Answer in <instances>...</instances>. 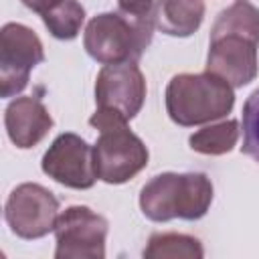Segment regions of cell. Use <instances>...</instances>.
Wrapping results in <instances>:
<instances>
[{"label": "cell", "mask_w": 259, "mask_h": 259, "mask_svg": "<svg viewBox=\"0 0 259 259\" xmlns=\"http://www.w3.org/2000/svg\"><path fill=\"white\" fill-rule=\"evenodd\" d=\"M4 125L10 142L20 150H28L51 132L53 117L38 97H16L4 111Z\"/></svg>", "instance_id": "11"}, {"label": "cell", "mask_w": 259, "mask_h": 259, "mask_svg": "<svg viewBox=\"0 0 259 259\" xmlns=\"http://www.w3.org/2000/svg\"><path fill=\"white\" fill-rule=\"evenodd\" d=\"M119 10L127 14H152L156 0H117Z\"/></svg>", "instance_id": "17"}, {"label": "cell", "mask_w": 259, "mask_h": 259, "mask_svg": "<svg viewBox=\"0 0 259 259\" xmlns=\"http://www.w3.org/2000/svg\"><path fill=\"white\" fill-rule=\"evenodd\" d=\"M146 259H202L204 249L196 237L184 233H154L144 249Z\"/></svg>", "instance_id": "13"}, {"label": "cell", "mask_w": 259, "mask_h": 259, "mask_svg": "<svg viewBox=\"0 0 259 259\" xmlns=\"http://www.w3.org/2000/svg\"><path fill=\"white\" fill-rule=\"evenodd\" d=\"M154 26L168 36H190L204 20L202 0H156Z\"/></svg>", "instance_id": "12"}, {"label": "cell", "mask_w": 259, "mask_h": 259, "mask_svg": "<svg viewBox=\"0 0 259 259\" xmlns=\"http://www.w3.org/2000/svg\"><path fill=\"white\" fill-rule=\"evenodd\" d=\"M239 121L237 119H223L219 123H210L188 138V144L194 152L204 156H223L229 154L239 140Z\"/></svg>", "instance_id": "14"}, {"label": "cell", "mask_w": 259, "mask_h": 259, "mask_svg": "<svg viewBox=\"0 0 259 259\" xmlns=\"http://www.w3.org/2000/svg\"><path fill=\"white\" fill-rule=\"evenodd\" d=\"M45 61L36 32L24 24L8 22L0 30V95L12 97L26 89L30 71Z\"/></svg>", "instance_id": "7"}, {"label": "cell", "mask_w": 259, "mask_h": 259, "mask_svg": "<svg viewBox=\"0 0 259 259\" xmlns=\"http://www.w3.org/2000/svg\"><path fill=\"white\" fill-rule=\"evenodd\" d=\"M154 28V14L101 12L87 22L83 47L87 55L101 65L138 63L152 42Z\"/></svg>", "instance_id": "3"}, {"label": "cell", "mask_w": 259, "mask_h": 259, "mask_svg": "<svg viewBox=\"0 0 259 259\" xmlns=\"http://www.w3.org/2000/svg\"><path fill=\"white\" fill-rule=\"evenodd\" d=\"M61 0H22V4L26 6V8H30L32 12H36V14H45V12H49L53 6H57Z\"/></svg>", "instance_id": "18"}, {"label": "cell", "mask_w": 259, "mask_h": 259, "mask_svg": "<svg viewBox=\"0 0 259 259\" xmlns=\"http://www.w3.org/2000/svg\"><path fill=\"white\" fill-rule=\"evenodd\" d=\"M89 125L99 130L93 146V164L99 180L107 184H123L148 166L146 144L127 127V121L117 113L95 109Z\"/></svg>", "instance_id": "5"}, {"label": "cell", "mask_w": 259, "mask_h": 259, "mask_svg": "<svg viewBox=\"0 0 259 259\" xmlns=\"http://www.w3.org/2000/svg\"><path fill=\"white\" fill-rule=\"evenodd\" d=\"M4 219L16 237L26 241L40 239L57 227L59 200L36 182L18 184L4 204Z\"/></svg>", "instance_id": "8"}, {"label": "cell", "mask_w": 259, "mask_h": 259, "mask_svg": "<svg viewBox=\"0 0 259 259\" xmlns=\"http://www.w3.org/2000/svg\"><path fill=\"white\" fill-rule=\"evenodd\" d=\"M107 219L89 206L65 208L55 227L57 259H103L107 239Z\"/></svg>", "instance_id": "6"}, {"label": "cell", "mask_w": 259, "mask_h": 259, "mask_svg": "<svg viewBox=\"0 0 259 259\" xmlns=\"http://www.w3.org/2000/svg\"><path fill=\"white\" fill-rule=\"evenodd\" d=\"M168 117L184 127L223 119L235 105L233 87L221 77L204 73L174 75L166 87Z\"/></svg>", "instance_id": "4"}, {"label": "cell", "mask_w": 259, "mask_h": 259, "mask_svg": "<svg viewBox=\"0 0 259 259\" xmlns=\"http://www.w3.org/2000/svg\"><path fill=\"white\" fill-rule=\"evenodd\" d=\"M241 152L259 164V89L243 105V146Z\"/></svg>", "instance_id": "16"}, {"label": "cell", "mask_w": 259, "mask_h": 259, "mask_svg": "<svg viewBox=\"0 0 259 259\" xmlns=\"http://www.w3.org/2000/svg\"><path fill=\"white\" fill-rule=\"evenodd\" d=\"M40 168L55 182L75 190H87L97 180L93 148L73 132L55 138L42 156Z\"/></svg>", "instance_id": "10"}, {"label": "cell", "mask_w": 259, "mask_h": 259, "mask_svg": "<svg viewBox=\"0 0 259 259\" xmlns=\"http://www.w3.org/2000/svg\"><path fill=\"white\" fill-rule=\"evenodd\" d=\"M42 22L55 38L73 40L85 22V8L77 0H61L42 14Z\"/></svg>", "instance_id": "15"}, {"label": "cell", "mask_w": 259, "mask_h": 259, "mask_svg": "<svg viewBox=\"0 0 259 259\" xmlns=\"http://www.w3.org/2000/svg\"><path fill=\"white\" fill-rule=\"evenodd\" d=\"M146 79L134 61L103 65L95 79L97 109L117 113L125 121L134 119L146 101Z\"/></svg>", "instance_id": "9"}, {"label": "cell", "mask_w": 259, "mask_h": 259, "mask_svg": "<svg viewBox=\"0 0 259 259\" xmlns=\"http://www.w3.org/2000/svg\"><path fill=\"white\" fill-rule=\"evenodd\" d=\"M257 47L259 8L247 0H237L217 16L210 28L206 71L231 87H245L259 71Z\"/></svg>", "instance_id": "1"}, {"label": "cell", "mask_w": 259, "mask_h": 259, "mask_svg": "<svg viewBox=\"0 0 259 259\" xmlns=\"http://www.w3.org/2000/svg\"><path fill=\"white\" fill-rule=\"evenodd\" d=\"M212 202V182L202 172H162L148 180L140 192V208L154 223L172 219L198 221Z\"/></svg>", "instance_id": "2"}]
</instances>
